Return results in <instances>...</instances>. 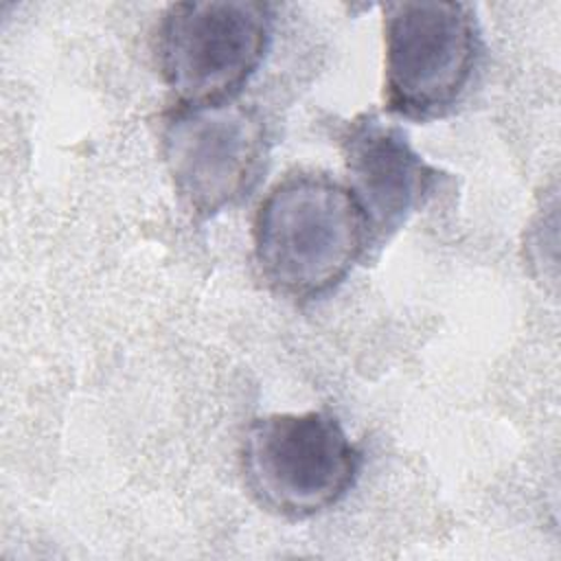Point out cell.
I'll return each instance as SVG.
<instances>
[{
	"label": "cell",
	"mask_w": 561,
	"mask_h": 561,
	"mask_svg": "<svg viewBox=\"0 0 561 561\" xmlns=\"http://www.w3.org/2000/svg\"><path fill=\"white\" fill-rule=\"evenodd\" d=\"M252 234L263 280L298 302L333 291L370 248L346 184L316 173L278 182L261 202Z\"/></svg>",
	"instance_id": "obj_1"
},
{
	"label": "cell",
	"mask_w": 561,
	"mask_h": 561,
	"mask_svg": "<svg viewBox=\"0 0 561 561\" xmlns=\"http://www.w3.org/2000/svg\"><path fill=\"white\" fill-rule=\"evenodd\" d=\"M383 101L410 121L456 110L480 70L484 42L467 2L383 4Z\"/></svg>",
	"instance_id": "obj_2"
},
{
	"label": "cell",
	"mask_w": 561,
	"mask_h": 561,
	"mask_svg": "<svg viewBox=\"0 0 561 561\" xmlns=\"http://www.w3.org/2000/svg\"><path fill=\"white\" fill-rule=\"evenodd\" d=\"M359 447L329 412L267 414L250 423L241 469L254 500L287 519L335 506L357 482Z\"/></svg>",
	"instance_id": "obj_3"
},
{
	"label": "cell",
	"mask_w": 561,
	"mask_h": 561,
	"mask_svg": "<svg viewBox=\"0 0 561 561\" xmlns=\"http://www.w3.org/2000/svg\"><path fill=\"white\" fill-rule=\"evenodd\" d=\"M272 26L267 2L171 4L158 28V64L180 107L230 103L261 66Z\"/></svg>",
	"instance_id": "obj_4"
},
{
	"label": "cell",
	"mask_w": 561,
	"mask_h": 561,
	"mask_svg": "<svg viewBox=\"0 0 561 561\" xmlns=\"http://www.w3.org/2000/svg\"><path fill=\"white\" fill-rule=\"evenodd\" d=\"M162 156L184 208L208 219L256 184L267 156L265 123L232 101L178 107L162 131Z\"/></svg>",
	"instance_id": "obj_5"
},
{
	"label": "cell",
	"mask_w": 561,
	"mask_h": 561,
	"mask_svg": "<svg viewBox=\"0 0 561 561\" xmlns=\"http://www.w3.org/2000/svg\"><path fill=\"white\" fill-rule=\"evenodd\" d=\"M351 191L368 230V243L388 241L436 193L443 173L425 162L405 131L362 112L340 131Z\"/></svg>",
	"instance_id": "obj_6"
}]
</instances>
